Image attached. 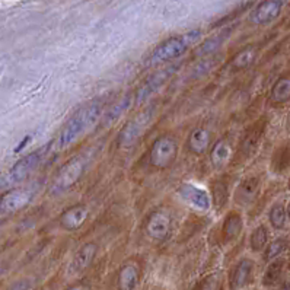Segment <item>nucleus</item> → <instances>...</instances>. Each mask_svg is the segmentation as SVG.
I'll return each instance as SVG.
<instances>
[{
    "label": "nucleus",
    "mask_w": 290,
    "mask_h": 290,
    "mask_svg": "<svg viewBox=\"0 0 290 290\" xmlns=\"http://www.w3.org/2000/svg\"><path fill=\"white\" fill-rule=\"evenodd\" d=\"M99 115H101V107L96 104L88 105L76 111L58 131L55 140L53 142V149L55 152H63L70 146H73L98 121Z\"/></svg>",
    "instance_id": "nucleus-1"
},
{
    "label": "nucleus",
    "mask_w": 290,
    "mask_h": 290,
    "mask_svg": "<svg viewBox=\"0 0 290 290\" xmlns=\"http://www.w3.org/2000/svg\"><path fill=\"white\" fill-rule=\"evenodd\" d=\"M86 168H88V158L85 155L73 156L66 163H63L61 168L57 171V174L53 178L50 191L53 194H61L70 190L82 178Z\"/></svg>",
    "instance_id": "nucleus-2"
},
{
    "label": "nucleus",
    "mask_w": 290,
    "mask_h": 290,
    "mask_svg": "<svg viewBox=\"0 0 290 290\" xmlns=\"http://www.w3.org/2000/svg\"><path fill=\"white\" fill-rule=\"evenodd\" d=\"M199 36L200 31H191L163 41L152 53V63H165L181 57L199 39Z\"/></svg>",
    "instance_id": "nucleus-3"
},
{
    "label": "nucleus",
    "mask_w": 290,
    "mask_h": 290,
    "mask_svg": "<svg viewBox=\"0 0 290 290\" xmlns=\"http://www.w3.org/2000/svg\"><path fill=\"white\" fill-rule=\"evenodd\" d=\"M45 152H47V149L41 147V149H36V150L28 153L26 156L20 158L18 162H15L13 166L3 177L1 187L6 188V187L15 185L18 182H22L23 180H26L38 168V165L41 163V161L45 156Z\"/></svg>",
    "instance_id": "nucleus-4"
},
{
    "label": "nucleus",
    "mask_w": 290,
    "mask_h": 290,
    "mask_svg": "<svg viewBox=\"0 0 290 290\" xmlns=\"http://www.w3.org/2000/svg\"><path fill=\"white\" fill-rule=\"evenodd\" d=\"M178 156V143L172 136H161L158 137L149 153V162L152 166L158 169L169 168Z\"/></svg>",
    "instance_id": "nucleus-5"
},
{
    "label": "nucleus",
    "mask_w": 290,
    "mask_h": 290,
    "mask_svg": "<svg viewBox=\"0 0 290 290\" xmlns=\"http://www.w3.org/2000/svg\"><path fill=\"white\" fill-rule=\"evenodd\" d=\"M35 187H23V188H13L6 191L0 200V213L1 216H10L16 212L25 209L32 199L35 197Z\"/></svg>",
    "instance_id": "nucleus-6"
},
{
    "label": "nucleus",
    "mask_w": 290,
    "mask_h": 290,
    "mask_svg": "<svg viewBox=\"0 0 290 290\" xmlns=\"http://www.w3.org/2000/svg\"><path fill=\"white\" fill-rule=\"evenodd\" d=\"M153 118V109H146L137 114L134 118H131L120 131L118 136V145L123 147H128L137 142V139L142 137V134L146 131V128L150 126Z\"/></svg>",
    "instance_id": "nucleus-7"
},
{
    "label": "nucleus",
    "mask_w": 290,
    "mask_h": 290,
    "mask_svg": "<svg viewBox=\"0 0 290 290\" xmlns=\"http://www.w3.org/2000/svg\"><path fill=\"white\" fill-rule=\"evenodd\" d=\"M178 196L184 203H187L199 212H207L212 206L210 196L204 190L196 187L194 184H182L178 188Z\"/></svg>",
    "instance_id": "nucleus-8"
},
{
    "label": "nucleus",
    "mask_w": 290,
    "mask_h": 290,
    "mask_svg": "<svg viewBox=\"0 0 290 290\" xmlns=\"http://www.w3.org/2000/svg\"><path fill=\"white\" fill-rule=\"evenodd\" d=\"M171 225H172L171 216L165 210L153 212L146 222V234L152 239L162 241L169 235Z\"/></svg>",
    "instance_id": "nucleus-9"
},
{
    "label": "nucleus",
    "mask_w": 290,
    "mask_h": 290,
    "mask_svg": "<svg viewBox=\"0 0 290 290\" xmlns=\"http://www.w3.org/2000/svg\"><path fill=\"white\" fill-rule=\"evenodd\" d=\"M89 218V210L85 204H74L66 209L58 219L60 226L64 231H77L80 229Z\"/></svg>",
    "instance_id": "nucleus-10"
},
{
    "label": "nucleus",
    "mask_w": 290,
    "mask_h": 290,
    "mask_svg": "<svg viewBox=\"0 0 290 290\" xmlns=\"http://www.w3.org/2000/svg\"><path fill=\"white\" fill-rule=\"evenodd\" d=\"M258 191H260L258 177H248V178L242 180L241 184L236 187L235 194H234V200L239 206H248L257 199Z\"/></svg>",
    "instance_id": "nucleus-11"
},
{
    "label": "nucleus",
    "mask_w": 290,
    "mask_h": 290,
    "mask_svg": "<svg viewBox=\"0 0 290 290\" xmlns=\"http://www.w3.org/2000/svg\"><path fill=\"white\" fill-rule=\"evenodd\" d=\"M232 146L231 143L226 140V139H222L219 142H216L213 146H212V150H210V162L213 165L215 169L218 171H222L225 169L231 161H232Z\"/></svg>",
    "instance_id": "nucleus-12"
},
{
    "label": "nucleus",
    "mask_w": 290,
    "mask_h": 290,
    "mask_svg": "<svg viewBox=\"0 0 290 290\" xmlns=\"http://www.w3.org/2000/svg\"><path fill=\"white\" fill-rule=\"evenodd\" d=\"M98 253V247L93 242L85 244L73 257L72 264H70V270L73 273H82L83 270H86L95 260Z\"/></svg>",
    "instance_id": "nucleus-13"
},
{
    "label": "nucleus",
    "mask_w": 290,
    "mask_h": 290,
    "mask_svg": "<svg viewBox=\"0 0 290 290\" xmlns=\"http://www.w3.org/2000/svg\"><path fill=\"white\" fill-rule=\"evenodd\" d=\"M253 261L251 260H241L231 272V277H229V286L231 290H239L242 289L251 279L253 274Z\"/></svg>",
    "instance_id": "nucleus-14"
},
{
    "label": "nucleus",
    "mask_w": 290,
    "mask_h": 290,
    "mask_svg": "<svg viewBox=\"0 0 290 290\" xmlns=\"http://www.w3.org/2000/svg\"><path fill=\"white\" fill-rule=\"evenodd\" d=\"M282 9V3L279 0H266L263 1L253 13V22L257 25H264L270 20H273Z\"/></svg>",
    "instance_id": "nucleus-15"
},
{
    "label": "nucleus",
    "mask_w": 290,
    "mask_h": 290,
    "mask_svg": "<svg viewBox=\"0 0 290 290\" xmlns=\"http://www.w3.org/2000/svg\"><path fill=\"white\" fill-rule=\"evenodd\" d=\"M210 131L206 127H196L188 136V147L196 155H204L210 146Z\"/></svg>",
    "instance_id": "nucleus-16"
},
{
    "label": "nucleus",
    "mask_w": 290,
    "mask_h": 290,
    "mask_svg": "<svg viewBox=\"0 0 290 290\" xmlns=\"http://www.w3.org/2000/svg\"><path fill=\"white\" fill-rule=\"evenodd\" d=\"M242 232V216L236 212H231L225 222H223V229H222V235H223V241L229 242V241H235Z\"/></svg>",
    "instance_id": "nucleus-17"
},
{
    "label": "nucleus",
    "mask_w": 290,
    "mask_h": 290,
    "mask_svg": "<svg viewBox=\"0 0 290 290\" xmlns=\"http://www.w3.org/2000/svg\"><path fill=\"white\" fill-rule=\"evenodd\" d=\"M139 283V269L133 264H126L120 269L117 285L120 290H134Z\"/></svg>",
    "instance_id": "nucleus-18"
},
{
    "label": "nucleus",
    "mask_w": 290,
    "mask_h": 290,
    "mask_svg": "<svg viewBox=\"0 0 290 290\" xmlns=\"http://www.w3.org/2000/svg\"><path fill=\"white\" fill-rule=\"evenodd\" d=\"M169 70H165V72H159L158 74H155L152 79H149V82H146L137 92V102H143L145 99H147L155 91H158L162 83L165 82L166 76H168Z\"/></svg>",
    "instance_id": "nucleus-19"
},
{
    "label": "nucleus",
    "mask_w": 290,
    "mask_h": 290,
    "mask_svg": "<svg viewBox=\"0 0 290 290\" xmlns=\"http://www.w3.org/2000/svg\"><path fill=\"white\" fill-rule=\"evenodd\" d=\"M272 99L277 104L288 102L290 99V77H280L272 88Z\"/></svg>",
    "instance_id": "nucleus-20"
},
{
    "label": "nucleus",
    "mask_w": 290,
    "mask_h": 290,
    "mask_svg": "<svg viewBox=\"0 0 290 290\" xmlns=\"http://www.w3.org/2000/svg\"><path fill=\"white\" fill-rule=\"evenodd\" d=\"M269 236H270V232L267 229L266 225H260L257 226L253 234H251V238H250V244H251V250L258 253V251H263L266 247H267V242H269Z\"/></svg>",
    "instance_id": "nucleus-21"
},
{
    "label": "nucleus",
    "mask_w": 290,
    "mask_h": 290,
    "mask_svg": "<svg viewBox=\"0 0 290 290\" xmlns=\"http://www.w3.org/2000/svg\"><path fill=\"white\" fill-rule=\"evenodd\" d=\"M290 165V146L289 145H283L280 146L274 155H273V161H272V166L274 172H283L285 169H288Z\"/></svg>",
    "instance_id": "nucleus-22"
},
{
    "label": "nucleus",
    "mask_w": 290,
    "mask_h": 290,
    "mask_svg": "<svg viewBox=\"0 0 290 290\" xmlns=\"http://www.w3.org/2000/svg\"><path fill=\"white\" fill-rule=\"evenodd\" d=\"M254 60H255V51L253 48L242 50L241 53H238L234 57V60L231 63V69L234 72H241V70L247 69L248 66H251Z\"/></svg>",
    "instance_id": "nucleus-23"
},
{
    "label": "nucleus",
    "mask_w": 290,
    "mask_h": 290,
    "mask_svg": "<svg viewBox=\"0 0 290 290\" xmlns=\"http://www.w3.org/2000/svg\"><path fill=\"white\" fill-rule=\"evenodd\" d=\"M229 200V188L223 181L213 184L212 187V201L215 203L216 209H222Z\"/></svg>",
    "instance_id": "nucleus-24"
},
{
    "label": "nucleus",
    "mask_w": 290,
    "mask_h": 290,
    "mask_svg": "<svg viewBox=\"0 0 290 290\" xmlns=\"http://www.w3.org/2000/svg\"><path fill=\"white\" fill-rule=\"evenodd\" d=\"M282 272H283V261H282V260H276L274 263H272V264L267 267L266 274H264V279H263V283H264L266 286H273V285H276V283L280 280Z\"/></svg>",
    "instance_id": "nucleus-25"
},
{
    "label": "nucleus",
    "mask_w": 290,
    "mask_h": 290,
    "mask_svg": "<svg viewBox=\"0 0 290 290\" xmlns=\"http://www.w3.org/2000/svg\"><path fill=\"white\" fill-rule=\"evenodd\" d=\"M269 220L272 223L273 228L276 229H282L286 223V210L283 207V204H274L269 213Z\"/></svg>",
    "instance_id": "nucleus-26"
},
{
    "label": "nucleus",
    "mask_w": 290,
    "mask_h": 290,
    "mask_svg": "<svg viewBox=\"0 0 290 290\" xmlns=\"http://www.w3.org/2000/svg\"><path fill=\"white\" fill-rule=\"evenodd\" d=\"M288 248V244L286 241L283 239H277V241H273L270 245H267V251H266V260H274L277 258L285 250Z\"/></svg>",
    "instance_id": "nucleus-27"
},
{
    "label": "nucleus",
    "mask_w": 290,
    "mask_h": 290,
    "mask_svg": "<svg viewBox=\"0 0 290 290\" xmlns=\"http://www.w3.org/2000/svg\"><path fill=\"white\" fill-rule=\"evenodd\" d=\"M130 104H131V96H127V98L121 99V101H120V104H118L117 107H114L115 109H112V111H109V112H108V120H109V121H112V120H115L117 117H120V115L126 111V108H127Z\"/></svg>",
    "instance_id": "nucleus-28"
},
{
    "label": "nucleus",
    "mask_w": 290,
    "mask_h": 290,
    "mask_svg": "<svg viewBox=\"0 0 290 290\" xmlns=\"http://www.w3.org/2000/svg\"><path fill=\"white\" fill-rule=\"evenodd\" d=\"M29 288V280H19L13 283L7 290H28Z\"/></svg>",
    "instance_id": "nucleus-29"
},
{
    "label": "nucleus",
    "mask_w": 290,
    "mask_h": 290,
    "mask_svg": "<svg viewBox=\"0 0 290 290\" xmlns=\"http://www.w3.org/2000/svg\"><path fill=\"white\" fill-rule=\"evenodd\" d=\"M67 290H89L86 286H83V285H79V286H73V288H70V289Z\"/></svg>",
    "instance_id": "nucleus-30"
},
{
    "label": "nucleus",
    "mask_w": 290,
    "mask_h": 290,
    "mask_svg": "<svg viewBox=\"0 0 290 290\" xmlns=\"http://www.w3.org/2000/svg\"><path fill=\"white\" fill-rule=\"evenodd\" d=\"M288 216L290 218V203H289V206H288Z\"/></svg>",
    "instance_id": "nucleus-31"
},
{
    "label": "nucleus",
    "mask_w": 290,
    "mask_h": 290,
    "mask_svg": "<svg viewBox=\"0 0 290 290\" xmlns=\"http://www.w3.org/2000/svg\"><path fill=\"white\" fill-rule=\"evenodd\" d=\"M289 190H290V180H289Z\"/></svg>",
    "instance_id": "nucleus-32"
},
{
    "label": "nucleus",
    "mask_w": 290,
    "mask_h": 290,
    "mask_svg": "<svg viewBox=\"0 0 290 290\" xmlns=\"http://www.w3.org/2000/svg\"><path fill=\"white\" fill-rule=\"evenodd\" d=\"M289 269H290V266H289Z\"/></svg>",
    "instance_id": "nucleus-33"
}]
</instances>
